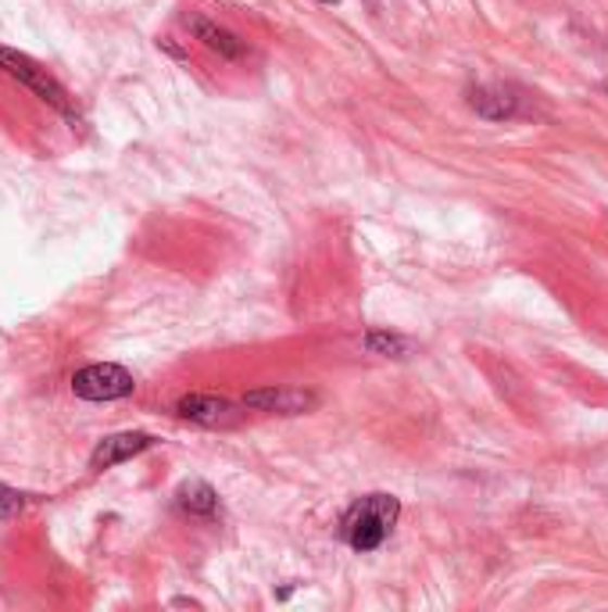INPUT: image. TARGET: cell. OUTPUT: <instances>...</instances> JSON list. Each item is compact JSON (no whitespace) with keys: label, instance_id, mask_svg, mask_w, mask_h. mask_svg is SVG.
Wrapping results in <instances>:
<instances>
[{"label":"cell","instance_id":"cell-1","mask_svg":"<svg viewBox=\"0 0 608 612\" xmlns=\"http://www.w3.org/2000/svg\"><path fill=\"white\" fill-rule=\"evenodd\" d=\"M397 516H401V501L394 495H365L347 509L340 530H344V541L355 552H376L387 541V534L394 530Z\"/></svg>","mask_w":608,"mask_h":612},{"label":"cell","instance_id":"cell-2","mask_svg":"<svg viewBox=\"0 0 608 612\" xmlns=\"http://www.w3.org/2000/svg\"><path fill=\"white\" fill-rule=\"evenodd\" d=\"M0 72L11 76L15 83H22L26 90H33L40 101H47L51 108H58L65 118H76V104H72L68 90L61 87V83L47 72L40 61H33L29 54L15 51V47H0Z\"/></svg>","mask_w":608,"mask_h":612},{"label":"cell","instance_id":"cell-3","mask_svg":"<svg viewBox=\"0 0 608 612\" xmlns=\"http://www.w3.org/2000/svg\"><path fill=\"white\" fill-rule=\"evenodd\" d=\"M132 373L115 362H93L72 376V395L83 401H118L132 395Z\"/></svg>","mask_w":608,"mask_h":612},{"label":"cell","instance_id":"cell-4","mask_svg":"<svg viewBox=\"0 0 608 612\" xmlns=\"http://www.w3.org/2000/svg\"><path fill=\"white\" fill-rule=\"evenodd\" d=\"M319 405V395L301 387H262V390H248L243 395V409L254 412H279V415H301L312 412Z\"/></svg>","mask_w":608,"mask_h":612},{"label":"cell","instance_id":"cell-5","mask_svg":"<svg viewBox=\"0 0 608 612\" xmlns=\"http://www.w3.org/2000/svg\"><path fill=\"white\" fill-rule=\"evenodd\" d=\"M176 415L201 426H233L240 420V412L233 401L215 398V395H182L176 401Z\"/></svg>","mask_w":608,"mask_h":612},{"label":"cell","instance_id":"cell-6","mask_svg":"<svg viewBox=\"0 0 608 612\" xmlns=\"http://www.w3.org/2000/svg\"><path fill=\"white\" fill-rule=\"evenodd\" d=\"M154 445H157V440H154L151 434H143V430L112 434V437H104L101 445L93 448L90 466H93V470H112V466H118V462L140 455V451H148V448H154Z\"/></svg>","mask_w":608,"mask_h":612},{"label":"cell","instance_id":"cell-7","mask_svg":"<svg viewBox=\"0 0 608 612\" xmlns=\"http://www.w3.org/2000/svg\"><path fill=\"white\" fill-rule=\"evenodd\" d=\"M187 26H190V33L198 36V40L208 47V51H215L218 58H229V61H233V58L243 54V40H237L233 33H229L226 26H218V22H212V18L190 15Z\"/></svg>","mask_w":608,"mask_h":612},{"label":"cell","instance_id":"cell-8","mask_svg":"<svg viewBox=\"0 0 608 612\" xmlns=\"http://www.w3.org/2000/svg\"><path fill=\"white\" fill-rule=\"evenodd\" d=\"M176 501L182 512H190V516H215L218 512V495L204 480H187L176 491Z\"/></svg>","mask_w":608,"mask_h":612},{"label":"cell","instance_id":"cell-9","mask_svg":"<svg viewBox=\"0 0 608 612\" xmlns=\"http://www.w3.org/2000/svg\"><path fill=\"white\" fill-rule=\"evenodd\" d=\"M472 108H477L483 118H508V115H516V97L505 87H483L472 93Z\"/></svg>","mask_w":608,"mask_h":612},{"label":"cell","instance_id":"cell-10","mask_svg":"<svg viewBox=\"0 0 608 612\" xmlns=\"http://www.w3.org/2000/svg\"><path fill=\"white\" fill-rule=\"evenodd\" d=\"M365 348L372 354H387V359H405L411 351V345L405 337H394V334H369L365 337Z\"/></svg>","mask_w":608,"mask_h":612},{"label":"cell","instance_id":"cell-11","mask_svg":"<svg viewBox=\"0 0 608 612\" xmlns=\"http://www.w3.org/2000/svg\"><path fill=\"white\" fill-rule=\"evenodd\" d=\"M22 505H26V495H18L15 487L0 484V520H11L15 512H22Z\"/></svg>","mask_w":608,"mask_h":612},{"label":"cell","instance_id":"cell-12","mask_svg":"<svg viewBox=\"0 0 608 612\" xmlns=\"http://www.w3.org/2000/svg\"><path fill=\"white\" fill-rule=\"evenodd\" d=\"M322 4H337V0H322Z\"/></svg>","mask_w":608,"mask_h":612}]
</instances>
